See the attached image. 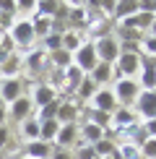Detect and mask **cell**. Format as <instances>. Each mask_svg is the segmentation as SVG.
<instances>
[{"label": "cell", "instance_id": "cell-1", "mask_svg": "<svg viewBox=\"0 0 156 159\" xmlns=\"http://www.w3.org/2000/svg\"><path fill=\"white\" fill-rule=\"evenodd\" d=\"M8 37H11V42H13L16 50H31V44L37 42L31 18L29 16L26 18H16V21L11 24V29H8Z\"/></svg>", "mask_w": 156, "mask_h": 159}, {"label": "cell", "instance_id": "cell-2", "mask_svg": "<svg viewBox=\"0 0 156 159\" xmlns=\"http://www.w3.org/2000/svg\"><path fill=\"white\" fill-rule=\"evenodd\" d=\"M141 84L138 78H115V86H112V94L117 99L120 107H133L135 99L141 97Z\"/></svg>", "mask_w": 156, "mask_h": 159}, {"label": "cell", "instance_id": "cell-3", "mask_svg": "<svg viewBox=\"0 0 156 159\" xmlns=\"http://www.w3.org/2000/svg\"><path fill=\"white\" fill-rule=\"evenodd\" d=\"M96 63H99V57H96V47H94V42H91V39H86V42H83L81 47L73 52V65L89 76L91 70L96 68Z\"/></svg>", "mask_w": 156, "mask_h": 159}, {"label": "cell", "instance_id": "cell-4", "mask_svg": "<svg viewBox=\"0 0 156 159\" xmlns=\"http://www.w3.org/2000/svg\"><path fill=\"white\" fill-rule=\"evenodd\" d=\"M29 97H31V102H34V110H39V107H44V104L55 102V99L60 97V91H57V86L52 81H37L31 86Z\"/></svg>", "mask_w": 156, "mask_h": 159}, {"label": "cell", "instance_id": "cell-5", "mask_svg": "<svg viewBox=\"0 0 156 159\" xmlns=\"http://www.w3.org/2000/svg\"><path fill=\"white\" fill-rule=\"evenodd\" d=\"M141 73V55L133 52H120L115 63V78H135Z\"/></svg>", "mask_w": 156, "mask_h": 159}, {"label": "cell", "instance_id": "cell-6", "mask_svg": "<svg viewBox=\"0 0 156 159\" xmlns=\"http://www.w3.org/2000/svg\"><path fill=\"white\" fill-rule=\"evenodd\" d=\"M96 47V57H99L102 63H109L115 65L117 57H120V39L117 37H104V39H96L94 42Z\"/></svg>", "mask_w": 156, "mask_h": 159}, {"label": "cell", "instance_id": "cell-7", "mask_svg": "<svg viewBox=\"0 0 156 159\" xmlns=\"http://www.w3.org/2000/svg\"><path fill=\"white\" fill-rule=\"evenodd\" d=\"M133 110H135V115H138L141 123L154 120L156 117V91H141V97L135 99Z\"/></svg>", "mask_w": 156, "mask_h": 159}, {"label": "cell", "instance_id": "cell-8", "mask_svg": "<svg viewBox=\"0 0 156 159\" xmlns=\"http://www.w3.org/2000/svg\"><path fill=\"white\" fill-rule=\"evenodd\" d=\"M26 81L21 76L18 78H0V99L5 102V107H8L11 102H16L18 97H24L26 94Z\"/></svg>", "mask_w": 156, "mask_h": 159}, {"label": "cell", "instance_id": "cell-9", "mask_svg": "<svg viewBox=\"0 0 156 159\" xmlns=\"http://www.w3.org/2000/svg\"><path fill=\"white\" fill-rule=\"evenodd\" d=\"M47 52H44L42 47H34V50H29V52H26V55H24V70H26V73H29V76H42V70L44 68H47Z\"/></svg>", "mask_w": 156, "mask_h": 159}, {"label": "cell", "instance_id": "cell-10", "mask_svg": "<svg viewBox=\"0 0 156 159\" xmlns=\"http://www.w3.org/2000/svg\"><path fill=\"white\" fill-rule=\"evenodd\" d=\"M8 117H13L16 123H24L26 117H34V102H31V97L24 94L16 102H11L8 104Z\"/></svg>", "mask_w": 156, "mask_h": 159}, {"label": "cell", "instance_id": "cell-11", "mask_svg": "<svg viewBox=\"0 0 156 159\" xmlns=\"http://www.w3.org/2000/svg\"><path fill=\"white\" fill-rule=\"evenodd\" d=\"M89 107L102 110V112H109V115H112V112L120 107V104H117V99H115V94H112V89H109V86H102V89L96 91L94 97H91Z\"/></svg>", "mask_w": 156, "mask_h": 159}, {"label": "cell", "instance_id": "cell-12", "mask_svg": "<svg viewBox=\"0 0 156 159\" xmlns=\"http://www.w3.org/2000/svg\"><path fill=\"white\" fill-rule=\"evenodd\" d=\"M78 115H81V104H78L76 99H70V97H63L55 120L60 125H70V123H78Z\"/></svg>", "mask_w": 156, "mask_h": 159}, {"label": "cell", "instance_id": "cell-13", "mask_svg": "<svg viewBox=\"0 0 156 159\" xmlns=\"http://www.w3.org/2000/svg\"><path fill=\"white\" fill-rule=\"evenodd\" d=\"M135 123H141L138 120V115H135V110L133 107H117L115 112H112V128L109 130H125V128H133Z\"/></svg>", "mask_w": 156, "mask_h": 159}, {"label": "cell", "instance_id": "cell-14", "mask_svg": "<svg viewBox=\"0 0 156 159\" xmlns=\"http://www.w3.org/2000/svg\"><path fill=\"white\" fill-rule=\"evenodd\" d=\"M73 143H78V123L60 125L57 138H55V143H52V146H57V149H70Z\"/></svg>", "mask_w": 156, "mask_h": 159}, {"label": "cell", "instance_id": "cell-15", "mask_svg": "<svg viewBox=\"0 0 156 159\" xmlns=\"http://www.w3.org/2000/svg\"><path fill=\"white\" fill-rule=\"evenodd\" d=\"M21 70H24V55L11 52V55L5 57V63L0 65V78H18Z\"/></svg>", "mask_w": 156, "mask_h": 159}, {"label": "cell", "instance_id": "cell-16", "mask_svg": "<svg viewBox=\"0 0 156 159\" xmlns=\"http://www.w3.org/2000/svg\"><path fill=\"white\" fill-rule=\"evenodd\" d=\"M52 143H44V141H26L24 146V157L26 159H50L52 157Z\"/></svg>", "mask_w": 156, "mask_h": 159}, {"label": "cell", "instance_id": "cell-17", "mask_svg": "<svg viewBox=\"0 0 156 159\" xmlns=\"http://www.w3.org/2000/svg\"><path fill=\"white\" fill-rule=\"evenodd\" d=\"M89 78L102 89V86H107L109 81H115V65H109V63H102V60H99V63H96V68L89 73Z\"/></svg>", "mask_w": 156, "mask_h": 159}, {"label": "cell", "instance_id": "cell-18", "mask_svg": "<svg viewBox=\"0 0 156 159\" xmlns=\"http://www.w3.org/2000/svg\"><path fill=\"white\" fill-rule=\"evenodd\" d=\"M141 8H138V0H125V3H115V16H112V21L115 24H120V21H125V18L130 16H135Z\"/></svg>", "mask_w": 156, "mask_h": 159}, {"label": "cell", "instance_id": "cell-19", "mask_svg": "<svg viewBox=\"0 0 156 159\" xmlns=\"http://www.w3.org/2000/svg\"><path fill=\"white\" fill-rule=\"evenodd\" d=\"M83 112H86V120L89 123L99 125L102 130H107V133H109V128H112V115H109V112H102V110H94V107H86Z\"/></svg>", "mask_w": 156, "mask_h": 159}, {"label": "cell", "instance_id": "cell-20", "mask_svg": "<svg viewBox=\"0 0 156 159\" xmlns=\"http://www.w3.org/2000/svg\"><path fill=\"white\" fill-rule=\"evenodd\" d=\"M86 42V37H83V31H73V29H65V34H63V50L65 52H73L81 47V44Z\"/></svg>", "mask_w": 156, "mask_h": 159}, {"label": "cell", "instance_id": "cell-21", "mask_svg": "<svg viewBox=\"0 0 156 159\" xmlns=\"http://www.w3.org/2000/svg\"><path fill=\"white\" fill-rule=\"evenodd\" d=\"M96 91H99V86L91 81L89 76H83V81H81V86L76 89V94H73V97H76V102L81 104V102H91V97H94Z\"/></svg>", "mask_w": 156, "mask_h": 159}, {"label": "cell", "instance_id": "cell-22", "mask_svg": "<svg viewBox=\"0 0 156 159\" xmlns=\"http://www.w3.org/2000/svg\"><path fill=\"white\" fill-rule=\"evenodd\" d=\"M18 133L26 141H39V120L37 117H26L24 123H18Z\"/></svg>", "mask_w": 156, "mask_h": 159}, {"label": "cell", "instance_id": "cell-23", "mask_svg": "<svg viewBox=\"0 0 156 159\" xmlns=\"http://www.w3.org/2000/svg\"><path fill=\"white\" fill-rule=\"evenodd\" d=\"M57 130H60V123H57V120H44V123H39V141L55 143Z\"/></svg>", "mask_w": 156, "mask_h": 159}, {"label": "cell", "instance_id": "cell-24", "mask_svg": "<svg viewBox=\"0 0 156 159\" xmlns=\"http://www.w3.org/2000/svg\"><path fill=\"white\" fill-rule=\"evenodd\" d=\"M47 60H50V65H55L57 70H65V68H70V65H73V55H70V52H65V50L60 47V50L50 52Z\"/></svg>", "mask_w": 156, "mask_h": 159}, {"label": "cell", "instance_id": "cell-25", "mask_svg": "<svg viewBox=\"0 0 156 159\" xmlns=\"http://www.w3.org/2000/svg\"><path fill=\"white\" fill-rule=\"evenodd\" d=\"M60 102H63V94L57 97L55 102H50V104H44V107L34 110V112H37L34 117H37L39 123H44V120H55V117H57V110H60Z\"/></svg>", "mask_w": 156, "mask_h": 159}, {"label": "cell", "instance_id": "cell-26", "mask_svg": "<svg viewBox=\"0 0 156 159\" xmlns=\"http://www.w3.org/2000/svg\"><path fill=\"white\" fill-rule=\"evenodd\" d=\"M94 151H96V157H99V159H107V157H112L115 151H117V143H115V138L107 133V136H104L99 143H94Z\"/></svg>", "mask_w": 156, "mask_h": 159}, {"label": "cell", "instance_id": "cell-27", "mask_svg": "<svg viewBox=\"0 0 156 159\" xmlns=\"http://www.w3.org/2000/svg\"><path fill=\"white\" fill-rule=\"evenodd\" d=\"M34 13H37V16H44V18H55V13H57V0H39Z\"/></svg>", "mask_w": 156, "mask_h": 159}, {"label": "cell", "instance_id": "cell-28", "mask_svg": "<svg viewBox=\"0 0 156 159\" xmlns=\"http://www.w3.org/2000/svg\"><path fill=\"white\" fill-rule=\"evenodd\" d=\"M76 159H96V151L94 146H89V143H83V141H78L76 143Z\"/></svg>", "mask_w": 156, "mask_h": 159}, {"label": "cell", "instance_id": "cell-29", "mask_svg": "<svg viewBox=\"0 0 156 159\" xmlns=\"http://www.w3.org/2000/svg\"><path fill=\"white\" fill-rule=\"evenodd\" d=\"M141 159H156V138H146L141 143Z\"/></svg>", "mask_w": 156, "mask_h": 159}, {"label": "cell", "instance_id": "cell-30", "mask_svg": "<svg viewBox=\"0 0 156 159\" xmlns=\"http://www.w3.org/2000/svg\"><path fill=\"white\" fill-rule=\"evenodd\" d=\"M141 55H148V57H156V37H143L141 42Z\"/></svg>", "mask_w": 156, "mask_h": 159}, {"label": "cell", "instance_id": "cell-31", "mask_svg": "<svg viewBox=\"0 0 156 159\" xmlns=\"http://www.w3.org/2000/svg\"><path fill=\"white\" fill-rule=\"evenodd\" d=\"M16 11L18 13H31V16H34L37 3H34V0H21V3H16Z\"/></svg>", "mask_w": 156, "mask_h": 159}, {"label": "cell", "instance_id": "cell-32", "mask_svg": "<svg viewBox=\"0 0 156 159\" xmlns=\"http://www.w3.org/2000/svg\"><path fill=\"white\" fill-rule=\"evenodd\" d=\"M8 143H11V128L8 125H0V151H5Z\"/></svg>", "mask_w": 156, "mask_h": 159}, {"label": "cell", "instance_id": "cell-33", "mask_svg": "<svg viewBox=\"0 0 156 159\" xmlns=\"http://www.w3.org/2000/svg\"><path fill=\"white\" fill-rule=\"evenodd\" d=\"M138 8H141V13H151V16H156V0H141Z\"/></svg>", "mask_w": 156, "mask_h": 159}, {"label": "cell", "instance_id": "cell-34", "mask_svg": "<svg viewBox=\"0 0 156 159\" xmlns=\"http://www.w3.org/2000/svg\"><path fill=\"white\" fill-rule=\"evenodd\" d=\"M50 159H76V157H73V151H70V149H57V146H55Z\"/></svg>", "mask_w": 156, "mask_h": 159}, {"label": "cell", "instance_id": "cell-35", "mask_svg": "<svg viewBox=\"0 0 156 159\" xmlns=\"http://www.w3.org/2000/svg\"><path fill=\"white\" fill-rule=\"evenodd\" d=\"M143 128H146L148 138H156V117H154V120H146V123H143Z\"/></svg>", "mask_w": 156, "mask_h": 159}, {"label": "cell", "instance_id": "cell-36", "mask_svg": "<svg viewBox=\"0 0 156 159\" xmlns=\"http://www.w3.org/2000/svg\"><path fill=\"white\" fill-rule=\"evenodd\" d=\"M5 120H8V107H0V125H5Z\"/></svg>", "mask_w": 156, "mask_h": 159}, {"label": "cell", "instance_id": "cell-37", "mask_svg": "<svg viewBox=\"0 0 156 159\" xmlns=\"http://www.w3.org/2000/svg\"><path fill=\"white\" fill-rule=\"evenodd\" d=\"M0 159H5V151H0Z\"/></svg>", "mask_w": 156, "mask_h": 159}, {"label": "cell", "instance_id": "cell-38", "mask_svg": "<svg viewBox=\"0 0 156 159\" xmlns=\"http://www.w3.org/2000/svg\"><path fill=\"white\" fill-rule=\"evenodd\" d=\"M0 107H5V102H3V99H0Z\"/></svg>", "mask_w": 156, "mask_h": 159}, {"label": "cell", "instance_id": "cell-39", "mask_svg": "<svg viewBox=\"0 0 156 159\" xmlns=\"http://www.w3.org/2000/svg\"><path fill=\"white\" fill-rule=\"evenodd\" d=\"M96 159H99V157H96Z\"/></svg>", "mask_w": 156, "mask_h": 159}]
</instances>
